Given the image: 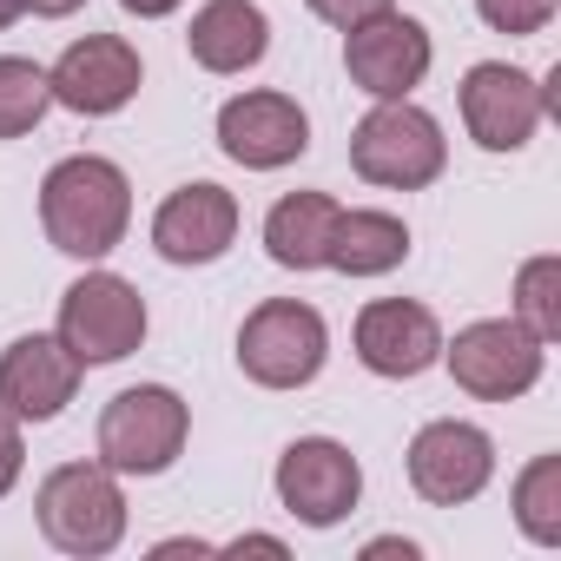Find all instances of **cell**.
<instances>
[{
  "label": "cell",
  "instance_id": "8992f818",
  "mask_svg": "<svg viewBox=\"0 0 561 561\" xmlns=\"http://www.w3.org/2000/svg\"><path fill=\"white\" fill-rule=\"evenodd\" d=\"M60 344L87 370L133 357L146 344V298L126 285L119 271H87L80 285H67V298H60Z\"/></svg>",
  "mask_w": 561,
  "mask_h": 561
},
{
  "label": "cell",
  "instance_id": "d6986e66",
  "mask_svg": "<svg viewBox=\"0 0 561 561\" xmlns=\"http://www.w3.org/2000/svg\"><path fill=\"white\" fill-rule=\"evenodd\" d=\"M403 257H410V225L397 211H337L331 271H344V277H383Z\"/></svg>",
  "mask_w": 561,
  "mask_h": 561
},
{
  "label": "cell",
  "instance_id": "44dd1931",
  "mask_svg": "<svg viewBox=\"0 0 561 561\" xmlns=\"http://www.w3.org/2000/svg\"><path fill=\"white\" fill-rule=\"evenodd\" d=\"M515 522L528 541L554 548L561 541V456H535L515 476Z\"/></svg>",
  "mask_w": 561,
  "mask_h": 561
},
{
  "label": "cell",
  "instance_id": "ac0fdd59",
  "mask_svg": "<svg viewBox=\"0 0 561 561\" xmlns=\"http://www.w3.org/2000/svg\"><path fill=\"white\" fill-rule=\"evenodd\" d=\"M337 198L331 192H285L264 218V251L285 271H324L331 264V231H337Z\"/></svg>",
  "mask_w": 561,
  "mask_h": 561
},
{
  "label": "cell",
  "instance_id": "277c9868",
  "mask_svg": "<svg viewBox=\"0 0 561 561\" xmlns=\"http://www.w3.org/2000/svg\"><path fill=\"white\" fill-rule=\"evenodd\" d=\"M192 436V410L165 383H133L100 410V462L113 476H165Z\"/></svg>",
  "mask_w": 561,
  "mask_h": 561
},
{
  "label": "cell",
  "instance_id": "ba28073f",
  "mask_svg": "<svg viewBox=\"0 0 561 561\" xmlns=\"http://www.w3.org/2000/svg\"><path fill=\"white\" fill-rule=\"evenodd\" d=\"M548 119V87L508 60H482L462 73V126L482 152H522Z\"/></svg>",
  "mask_w": 561,
  "mask_h": 561
},
{
  "label": "cell",
  "instance_id": "30bf717a",
  "mask_svg": "<svg viewBox=\"0 0 561 561\" xmlns=\"http://www.w3.org/2000/svg\"><path fill=\"white\" fill-rule=\"evenodd\" d=\"M364 495V469L344 443L331 436H298L277 456V502H285L305 528H337Z\"/></svg>",
  "mask_w": 561,
  "mask_h": 561
},
{
  "label": "cell",
  "instance_id": "484cf974",
  "mask_svg": "<svg viewBox=\"0 0 561 561\" xmlns=\"http://www.w3.org/2000/svg\"><path fill=\"white\" fill-rule=\"evenodd\" d=\"M225 554H271V561H285V541H277V535H238Z\"/></svg>",
  "mask_w": 561,
  "mask_h": 561
},
{
  "label": "cell",
  "instance_id": "603a6c76",
  "mask_svg": "<svg viewBox=\"0 0 561 561\" xmlns=\"http://www.w3.org/2000/svg\"><path fill=\"white\" fill-rule=\"evenodd\" d=\"M554 8L561 0H476L482 27H495V34H541L554 21Z\"/></svg>",
  "mask_w": 561,
  "mask_h": 561
},
{
  "label": "cell",
  "instance_id": "7c38bea8",
  "mask_svg": "<svg viewBox=\"0 0 561 561\" xmlns=\"http://www.w3.org/2000/svg\"><path fill=\"white\" fill-rule=\"evenodd\" d=\"M218 146H225V159H238L244 172H277V165L305 159L311 119H305V106H298L291 93L257 87V93H238V100L218 106Z\"/></svg>",
  "mask_w": 561,
  "mask_h": 561
},
{
  "label": "cell",
  "instance_id": "7a4b0ae2",
  "mask_svg": "<svg viewBox=\"0 0 561 561\" xmlns=\"http://www.w3.org/2000/svg\"><path fill=\"white\" fill-rule=\"evenodd\" d=\"M351 165H357V179H370V185H383V192H423V185L443 179L449 139H443V126H436L423 106H410V100H377V106L357 119V133H351Z\"/></svg>",
  "mask_w": 561,
  "mask_h": 561
},
{
  "label": "cell",
  "instance_id": "7402d4cb",
  "mask_svg": "<svg viewBox=\"0 0 561 561\" xmlns=\"http://www.w3.org/2000/svg\"><path fill=\"white\" fill-rule=\"evenodd\" d=\"M515 324L541 344L561 337V257H528L515 271Z\"/></svg>",
  "mask_w": 561,
  "mask_h": 561
},
{
  "label": "cell",
  "instance_id": "ffe728a7",
  "mask_svg": "<svg viewBox=\"0 0 561 561\" xmlns=\"http://www.w3.org/2000/svg\"><path fill=\"white\" fill-rule=\"evenodd\" d=\"M54 106V87H47V67L21 60V54H0V139H21L47 119Z\"/></svg>",
  "mask_w": 561,
  "mask_h": 561
},
{
  "label": "cell",
  "instance_id": "2e32d148",
  "mask_svg": "<svg viewBox=\"0 0 561 561\" xmlns=\"http://www.w3.org/2000/svg\"><path fill=\"white\" fill-rule=\"evenodd\" d=\"M231 238H238V198L211 179L179 185L152 211V251L165 264H211V257L231 251Z\"/></svg>",
  "mask_w": 561,
  "mask_h": 561
},
{
  "label": "cell",
  "instance_id": "5b68a950",
  "mask_svg": "<svg viewBox=\"0 0 561 561\" xmlns=\"http://www.w3.org/2000/svg\"><path fill=\"white\" fill-rule=\"evenodd\" d=\"M331 357V331L311 305L298 298H264L238 324V370L257 390H305Z\"/></svg>",
  "mask_w": 561,
  "mask_h": 561
},
{
  "label": "cell",
  "instance_id": "cb8c5ba5",
  "mask_svg": "<svg viewBox=\"0 0 561 561\" xmlns=\"http://www.w3.org/2000/svg\"><path fill=\"white\" fill-rule=\"evenodd\" d=\"M397 8V0H311V14L318 21H331V27H357V21H370V14H390Z\"/></svg>",
  "mask_w": 561,
  "mask_h": 561
},
{
  "label": "cell",
  "instance_id": "9c48e42d",
  "mask_svg": "<svg viewBox=\"0 0 561 561\" xmlns=\"http://www.w3.org/2000/svg\"><path fill=\"white\" fill-rule=\"evenodd\" d=\"M436 47H430V27L410 21V14H370L344 34V73L351 87H364L370 100H410L430 73Z\"/></svg>",
  "mask_w": 561,
  "mask_h": 561
},
{
  "label": "cell",
  "instance_id": "9a60e30c",
  "mask_svg": "<svg viewBox=\"0 0 561 561\" xmlns=\"http://www.w3.org/2000/svg\"><path fill=\"white\" fill-rule=\"evenodd\" d=\"M80 357L60 344V337H14L8 351H0V410H8L14 423H54L73 390H80Z\"/></svg>",
  "mask_w": 561,
  "mask_h": 561
},
{
  "label": "cell",
  "instance_id": "4fadbf2b",
  "mask_svg": "<svg viewBox=\"0 0 561 561\" xmlns=\"http://www.w3.org/2000/svg\"><path fill=\"white\" fill-rule=\"evenodd\" d=\"M139 80H146L139 47L119 41V34H87V41H73V47L54 60V73H47L54 106L80 113V119H106V113H119V106L139 93Z\"/></svg>",
  "mask_w": 561,
  "mask_h": 561
},
{
  "label": "cell",
  "instance_id": "d4e9b609",
  "mask_svg": "<svg viewBox=\"0 0 561 561\" xmlns=\"http://www.w3.org/2000/svg\"><path fill=\"white\" fill-rule=\"evenodd\" d=\"M21 469H27V443H21V423L0 410V495H8L14 482H21Z\"/></svg>",
  "mask_w": 561,
  "mask_h": 561
},
{
  "label": "cell",
  "instance_id": "5bb4252c",
  "mask_svg": "<svg viewBox=\"0 0 561 561\" xmlns=\"http://www.w3.org/2000/svg\"><path fill=\"white\" fill-rule=\"evenodd\" d=\"M351 344H357V364L370 377H397L403 383V377H423L443 357V324L416 298H377V305L357 311Z\"/></svg>",
  "mask_w": 561,
  "mask_h": 561
},
{
  "label": "cell",
  "instance_id": "52a82bcc",
  "mask_svg": "<svg viewBox=\"0 0 561 561\" xmlns=\"http://www.w3.org/2000/svg\"><path fill=\"white\" fill-rule=\"evenodd\" d=\"M541 337H528L515 318H482L469 331H456V344H443V364L456 377V390L482 397V403H515L522 390L541 383Z\"/></svg>",
  "mask_w": 561,
  "mask_h": 561
},
{
  "label": "cell",
  "instance_id": "f546056e",
  "mask_svg": "<svg viewBox=\"0 0 561 561\" xmlns=\"http://www.w3.org/2000/svg\"><path fill=\"white\" fill-rule=\"evenodd\" d=\"M21 14H27V0H0V27H14Z\"/></svg>",
  "mask_w": 561,
  "mask_h": 561
},
{
  "label": "cell",
  "instance_id": "8fae6325",
  "mask_svg": "<svg viewBox=\"0 0 561 561\" xmlns=\"http://www.w3.org/2000/svg\"><path fill=\"white\" fill-rule=\"evenodd\" d=\"M495 476V443L476 430V423H423L416 443H410V489L430 502V508H462L489 489Z\"/></svg>",
  "mask_w": 561,
  "mask_h": 561
},
{
  "label": "cell",
  "instance_id": "e0dca14e",
  "mask_svg": "<svg viewBox=\"0 0 561 561\" xmlns=\"http://www.w3.org/2000/svg\"><path fill=\"white\" fill-rule=\"evenodd\" d=\"M185 47L205 73H251L271 54V21L257 0H205L185 27Z\"/></svg>",
  "mask_w": 561,
  "mask_h": 561
},
{
  "label": "cell",
  "instance_id": "83f0119b",
  "mask_svg": "<svg viewBox=\"0 0 561 561\" xmlns=\"http://www.w3.org/2000/svg\"><path fill=\"white\" fill-rule=\"evenodd\" d=\"M27 8L41 14V21H67V14H80L87 0H27Z\"/></svg>",
  "mask_w": 561,
  "mask_h": 561
},
{
  "label": "cell",
  "instance_id": "3957f363",
  "mask_svg": "<svg viewBox=\"0 0 561 561\" xmlns=\"http://www.w3.org/2000/svg\"><path fill=\"white\" fill-rule=\"evenodd\" d=\"M34 515H41V535L80 561L113 554L126 541V495H119V476L106 462H60L41 482Z\"/></svg>",
  "mask_w": 561,
  "mask_h": 561
},
{
  "label": "cell",
  "instance_id": "f1b7e54d",
  "mask_svg": "<svg viewBox=\"0 0 561 561\" xmlns=\"http://www.w3.org/2000/svg\"><path fill=\"white\" fill-rule=\"evenodd\" d=\"M364 554H403V561H416V541H397V535H390V541H370Z\"/></svg>",
  "mask_w": 561,
  "mask_h": 561
},
{
  "label": "cell",
  "instance_id": "4316f807",
  "mask_svg": "<svg viewBox=\"0 0 561 561\" xmlns=\"http://www.w3.org/2000/svg\"><path fill=\"white\" fill-rule=\"evenodd\" d=\"M126 14H139V21H165V14H179L185 0H119Z\"/></svg>",
  "mask_w": 561,
  "mask_h": 561
},
{
  "label": "cell",
  "instance_id": "6da1fadb",
  "mask_svg": "<svg viewBox=\"0 0 561 561\" xmlns=\"http://www.w3.org/2000/svg\"><path fill=\"white\" fill-rule=\"evenodd\" d=\"M41 225L67 257H106L133 225V185L113 159L73 152L41 179Z\"/></svg>",
  "mask_w": 561,
  "mask_h": 561
}]
</instances>
